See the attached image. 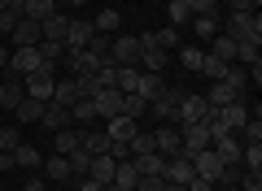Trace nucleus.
Wrapping results in <instances>:
<instances>
[{
	"mask_svg": "<svg viewBox=\"0 0 262 191\" xmlns=\"http://www.w3.org/2000/svg\"><path fill=\"white\" fill-rule=\"evenodd\" d=\"M22 100H27L22 78H18V74H5V83H0V109H18Z\"/></svg>",
	"mask_w": 262,
	"mask_h": 191,
	"instance_id": "9",
	"label": "nucleus"
},
{
	"mask_svg": "<svg viewBox=\"0 0 262 191\" xmlns=\"http://www.w3.org/2000/svg\"><path fill=\"white\" fill-rule=\"evenodd\" d=\"M188 191H214V182H210V178H192V182H188Z\"/></svg>",
	"mask_w": 262,
	"mask_h": 191,
	"instance_id": "53",
	"label": "nucleus"
},
{
	"mask_svg": "<svg viewBox=\"0 0 262 191\" xmlns=\"http://www.w3.org/2000/svg\"><path fill=\"white\" fill-rule=\"evenodd\" d=\"M162 191H188V187H179V182H162Z\"/></svg>",
	"mask_w": 262,
	"mask_h": 191,
	"instance_id": "57",
	"label": "nucleus"
},
{
	"mask_svg": "<svg viewBox=\"0 0 262 191\" xmlns=\"http://www.w3.org/2000/svg\"><path fill=\"white\" fill-rule=\"evenodd\" d=\"M241 165H249V174H262V144H245L241 148Z\"/></svg>",
	"mask_w": 262,
	"mask_h": 191,
	"instance_id": "36",
	"label": "nucleus"
},
{
	"mask_svg": "<svg viewBox=\"0 0 262 191\" xmlns=\"http://www.w3.org/2000/svg\"><path fill=\"white\" fill-rule=\"evenodd\" d=\"M79 191H114V187H105V182H92V178H79Z\"/></svg>",
	"mask_w": 262,
	"mask_h": 191,
	"instance_id": "52",
	"label": "nucleus"
},
{
	"mask_svg": "<svg viewBox=\"0 0 262 191\" xmlns=\"http://www.w3.org/2000/svg\"><path fill=\"white\" fill-rule=\"evenodd\" d=\"M162 91H166V78H162V74H149V70H140V83H136V96H144V100H158Z\"/></svg>",
	"mask_w": 262,
	"mask_h": 191,
	"instance_id": "14",
	"label": "nucleus"
},
{
	"mask_svg": "<svg viewBox=\"0 0 262 191\" xmlns=\"http://www.w3.org/2000/svg\"><path fill=\"white\" fill-rule=\"evenodd\" d=\"M136 130H140V122H136V118H122V113H118V118H110V130H105V135H110L114 144H127Z\"/></svg>",
	"mask_w": 262,
	"mask_h": 191,
	"instance_id": "17",
	"label": "nucleus"
},
{
	"mask_svg": "<svg viewBox=\"0 0 262 191\" xmlns=\"http://www.w3.org/2000/svg\"><path fill=\"white\" fill-rule=\"evenodd\" d=\"M136 83H140V65H118V78H114V87H118L122 96H131V91H136Z\"/></svg>",
	"mask_w": 262,
	"mask_h": 191,
	"instance_id": "25",
	"label": "nucleus"
},
{
	"mask_svg": "<svg viewBox=\"0 0 262 191\" xmlns=\"http://www.w3.org/2000/svg\"><path fill=\"white\" fill-rule=\"evenodd\" d=\"M22 87H27V96H35V100H53V87H57V78H53V65H39V70H31V74H22Z\"/></svg>",
	"mask_w": 262,
	"mask_h": 191,
	"instance_id": "2",
	"label": "nucleus"
},
{
	"mask_svg": "<svg viewBox=\"0 0 262 191\" xmlns=\"http://www.w3.org/2000/svg\"><path fill=\"white\" fill-rule=\"evenodd\" d=\"M136 191H162V178H153V174H140V178H136Z\"/></svg>",
	"mask_w": 262,
	"mask_h": 191,
	"instance_id": "46",
	"label": "nucleus"
},
{
	"mask_svg": "<svg viewBox=\"0 0 262 191\" xmlns=\"http://www.w3.org/2000/svg\"><path fill=\"white\" fill-rule=\"evenodd\" d=\"M140 61H144V70H149V74H162L170 65V57L162 52V48H140Z\"/></svg>",
	"mask_w": 262,
	"mask_h": 191,
	"instance_id": "26",
	"label": "nucleus"
},
{
	"mask_svg": "<svg viewBox=\"0 0 262 191\" xmlns=\"http://www.w3.org/2000/svg\"><path fill=\"white\" fill-rule=\"evenodd\" d=\"M232 13H258V5L253 0H232Z\"/></svg>",
	"mask_w": 262,
	"mask_h": 191,
	"instance_id": "51",
	"label": "nucleus"
},
{
	"mask_svg": "<svg viewBox=\"0 0 262 191\" xmlns=\"http://www.w3.org/2000/svg\"><path fill=\"white\" fill-rule=\"evenodd\" d=\"M13 113H18V122H39V118H44V100L27 96V100H22L18 109H13Z\"/></svg>",
	"mask_w": 262,
	"mask_h": 191,
	"instance_id": "30",
	"label": "nucleus"
},
{
	"mask_svg": "<svg viewBox=\"0 0 262 191\" xmlns=\"http://www.w3.org/2000/svg\"><path fill=\"white\" fill-rule=\"evenodd\" d=\"M22 191H44V178H27V187Z\"/></svg>",
	"mask_w": 262,
	"mask_h": 191,
	"instance_id": "56",
	"label": "nucleus"
},
{
	"mask_svg": "<svg viewBox=\"0 0 262 191\" xmlns=\"http://www.w3.org/2000/svg\"><path fill=\"white\" fill-rule=\"evenodd\" d=\"M210 113V104H206V96H192V91H184L179 96V109H175V122L184 126V122H201Z\"/></svg>",
	"mask_w": 262,
	"mask_h": 191,
	"instance_id": "3",
	"label": "nucleus"
},
{
	"mask_svg": "<svg viewBox=\"0 0 262 191\" xmlns=\"http://www.w3.org/2000/svg\"><path fill=\"white\" fill-rule=\"evenodd\" d=\"M114 165H118V161H114L110 152L92 156V170H88V178H92V182H105V187H110V182H114Z\"/></svg>",
	"mask_w": 262,
	"mask_h": 191,
	"instance_id": "20",
	"label": "nucleus"
},
{
	"mask_svg": "<svg viewBox=\"0 0 262 191\" xmlns=\"http://www.w3.org/2000/svg\"><path fill=\"white\" fill-rule=\"evenodd\" d=\"M44 65V57H39V44L35 48H13V57H9V74H31V70H39Z\"/></svg>",
	"mask_w": 262,
	"mask_h": 191,
	"instance_id": "6",
	"label": "nucleus"
},
{
	"mask_svg": "<svg viewBox=\"0 0 262 191\" xmlns=\"http://www.w3.org/2000/svg\"><path fill=\"white\" fill-rule=\"evenodd\" d=\"M0 9H9V0H0Z\"/></svg>",
	"mask_w": 262,
	"mask_h": 191,
	"instance_id": "59",
	"label": "nucleus"
},
{
	"mask_svg": "<svg viewBox=\"0 0 262 191\" xmlns=\"http://www.w3.org/2000/svg\"><path fill=\"white\" fill-rule=\"evenodd\" d=\"M118 26H122V13L118 9H101V13H96V22H92V31H101V35H114Z\"/></svg>",
	"mask_w": 262,
	"mask_h": 191,
	"instance_id": "27",
	"label": "nucleus"
},
{
	"mask_svg": "<svg viewBox=\"0 0 262 191\" xmlns=\"http://www.w3.org/2000/svg\"><path fill=\"white\" fill-rule=\"evenodd\" d=\"M70 5H83V0H70Z\"/></svg>",
	"mask_w": 262,
	"mask_h": 191,
	"instance_id": "60",
	"label": "nucleus"
},
{
	"mask_svg": "<svg viewBox=\"0 0 262 191\" xmlns=\"http://www.w3.org/2000/svg\"><path fill=\"white\" fill-rule=\"evenodd\" d=\"M0 170H18L13 165V152H0Z\"/></svg>",
	"mask_w": 262,
	"mask_h": 191,
	"instance_id": "55",
	"label": "nucleus"
},
{
	"mask_svg": "<svg viewBox=\"0 0 262 191\" xmlns=\"http://www.w3.org/2000/svg\"><path fill=\"white\" fill-rule=\"evenodd\" d=\"M18 144H22V130H9V126L0 130V152H13Z\"/></svg>",
	"mask_w": 262,
	"mask_h": 191,
	"instance_id": "45",
	"label": "nucleus"
},
{
	"mask_svg": "<svg viewBox=\"0 0 262 191\" xmlns=\"http://www.w3.org/2000/svg\"><path fill=\"white\" fill-rule=\"evenodd\" d=\"M66 161H70V174H75V178H88V170H92V152H88V148H75Z\"/></svg>",
	"mask_w": 262,
	"mask_h": 191,
	"instance_id": "28",
	"label": "nucleus"
},
{
	"mask_svg": "<svg viewBox=\"0 0 262 191\" xmlns=\"http://www.w3.org/2000/svg\"><path fill=\"white\" fill-rule=\"evenodd\" d=\"M241 187H245V191H262V174H249V170H245V174H241Z\"/></svg>",
	"mask_w": 262,
	"mask_h": 191,
	"instance_id": "48",
	"label": "nucleus"
},
{
	"mask_svg": "<svg viewBox=\"0 0 262 191\" xmlns=\"http://www.w3.org/2000/svg\"><path fill=\"white\" fill-rule=\"evenodd\" d=\"M70 122H75V126L96 122V104H92V100H75V104H70Z\"/></svg>",
	"mask_w": 262,
	"mask_h": 191,
	"instance_id": "33",
	"label": "nucleus"
},
{
	"mask_svg": "<svg viewBox=\"0 0 262 191\" xmlns=\"http://www.w3.org/2000/svg\"><path fill=\"white\" fill-rule=\"evenodd\" d=\"M88 39H92V22H70L66 26V52H79V48H88Z\"/></svg>",
	"mask_w": 262,
	"mask_h": 191,
	"instance_id": "12",
	"label": "nucleus"
},
{
	"mask_svg": "<svg viewBox=\"0 0 262 191\" xmlns=\"http://www.w3.org/2000/svg\"><path fill=\"white\" fill-rule=\"evenodd\" d=\"M179 96H184V91H175V87H166L158 96V100H149L153 104V113H158L162 122H175V109H179Z\"/></svg>",
	"mask_w": 262,
	"mask_h": 191,
	"instance_id": "13",
	"label": "nucleus"
},
{
	"mask_svg": "<svg viewBox=\"0 0 262 191\" xmlns=\"http://www.w3.org/2000/svg\"><path fill=\"white\" fill-rule=\"evenodd\" d=\"M39 57H44V65L61 61V57H66V44H53V39H39Z\"/></svg>",
	"mask_w": 262,
	"mask_h": 191,
	"instance_id": "40",
	"label": "nucleus"
},
{
	"mask_svg": "<svg viewBox=\"0 0 262 191\" xmlns=\"http://www.w3.org/2000/svg\"><path fill=\"white\" fill-rule=\"evenodd\" d=\"M179 61H184V70H201V61H206V52H201V48H192V44H188Z\"/></svg>",
	"mask_w": 262,
	"mask_h": 191,
	"instance_id": "44",
	"label": "nucleus"
},
{
	"mask_svg": "<svg viewBox=\"0 0 262 191\" xmlns=\"http://www.w3.org/2000/svg\"><path fill=\"white\" fill-rule=\"evenodd\" d=\"M66 26H70V18H66V13L57 9L53 18H44V22H39V35H44V39H53V44H61V39H66Z\"/></svg>",
	"mask_w": 262,
	"mask_h": 191,
	"instance_id": "18",
	"label": "nucleus"
},
{
	"mask_svg": "<svg viewBox=\"0 0 262 191\" xmlns=\"http://www.w3.org/2000/svg\"><path fill=\"white\" fill-rule=\"evenodd\" d=\"M153 148H158L162 156H175V152H179V126H162V130H153Z\"/></svg>",
	"mask_w": 262,
	"mask_h": 191,
	"instance_id": "19",
	"label": "nucleus"
},
{
	"mask_svg": "<svg viewBox=\"0 0 262 191\" xmlns=\"http://www.w3.org/2000/svg\"><path fill=\"white\" fill-rule=\"evenodd\" d=\"M201 74H210L214 83H223V74H227V61H219V57H206V61H201Z\"/></svg>",
	"mask_w": 262,
	"mask_h": 191,
	"instance_id": "41",
	"label": "nucleus"
},
{
	"mask_svg": "<svg viewBox=\"0 0 262 191\" xmlns=\"http://www.w3.org/2000/svg\"><path fill=\"white\" fill-rule=\"evenodd\" d=\"M219 182H227V187H236V182H241V170H236V165H223V170H219Z\"/></svg>",
	"mask_w": 262,
	"mask_h": 191,
	"instance_id": "47",
	"label": "nucleus"
},
{
	"mask_svg": "<svg viewBox=\"0 0 262 191\" xmlns=\"http://www.w3.org/2000/svg\"><path fill=\"white\" fill-rule=\"evenodd\" d=\"M83 148H88L92 156L110 152V135H105V130H83Z\"/></svg>",
	"mask_w": 262,
	"mask_h": 191,
	"instance_id": "32",
	"label": "nucleus"
},
{
	"mask_svg": "<svg viewBox=\"0 0 262 191\" xmlns=\"http://www.w3.org/2000/svg\"><path fill=\"white\" fill-rule=\"evenodd\" d=\"M110 61L136 65V61H140V39H131V35H118V39H110Z\"/></svg>",
	"mask_w": 262,
	"mask_h": 191,
	"instance_id": "7",
	"label": "nucleus"
},
{
	"mask_svg": "<svg viewBox=\"0 0 262 191\" xmlns=\"http://www.w3.org/2000/svg\"><path fill=\"white\" fill-rule=\"evenodd\" d=\"M66 61H70V70H75V78H83V74H96L101 70L105 61H110V57H96V52H88V48H79V52H66Z\"/></svg>",
	"mask_w": 262,
	"mask_h": 191,
	"instance_id": "8",
	"label": "nucleus"
},
{
	"mask_svg": "<svg viewBox=\"0 0 262 191\" xmlns=\"http://www.w3.org/2000/svg\"><path fill=\"white\" fill-rule=\"evenodd\" d=\"M214 5H219V0H188V9H192V13H214Z\"/></svg>",
	"mask_w": 262,
	"mask_h": 191,
	"instance_id": "50",
	"label": "nucleus"
},
{
	"mask_svg": "<svg viewBox=\"0 0 262 191\" xmlns=\"http://www.w3.org/2000/svg\"><path fill=\"white\" fill-rule=\"evenodd\" d=\"M53 148H57V156H70L75 148H83V130H53Z\"/></svg>",
	"mask_w": 262,
	"mask_h": 191,
	"instance_id": "15",
	"label": "nucleus"
},
{
	"mask_svg": "<svg viewBox=\"0 0 262 191\" xmlns=\"http://www.w3.org/2000/svg\"><path fill=\"white\" fill-rule=\"evenodd\" d=\"M210 57H219V61H236V39L232 35H214V52Z\"/></svg>",
	"mask_w": 262,
	"mask_h": 191,
	"instance_id": "37",
	"label": "nucleus"
},
{
	"mask_svg": "<svg viewBox=\"0 0 262 191\" xmlns=\"http://www.w3.org/2000/svg\"><path fill=\"white\" fill-rule=\"evenodd\" d=\"M188 26L196 31V39H214V35H219V18H214V13H192Z\"/></svg>",
	"mask_w": 262,
	"mask_h": 191,
	"instance_id": "23",
	"label": "nucleus"
},
{
	"mask_svg": "<svg viewBox=\"0 0 262 191\" xmlns=\"http://www.w3.org/2000/svg\"><path fill=\"white\" fill-rule=\"evenodd\" d=\"M75 100H79V91H75V78H61V83L53 87V100H48V104H61V109H70Z\"/></svg>",
	"mask_w": 262,
	"mask_h": 191,
	"instance_id": "24",
	"label": "nucleus"
},
{
	"mask_svg": "<svg viewBox=\"0 0 262 191\" xmlns=\"http://www.w3.org/2000/svg\"><path fill=\"white\" fill-rule=\"evenodd\" d=\"M245 91H236V87H227V83H214L210 87V96H206V104L210 109H223V104H232V100H241Z\"/></svg>",
	"mask_w": 262,
	"mask_h": 191,
	"instance_id": "21",
	"label": "nucleus"
},
{
	"mask_svg": "<svg viewBox=\"0 0 262 191\" xmlns=\"http://www.w3.org/2000/svg\"><path fill=\"white\" fill-rule=\"evenodd\" d=\"M5 61H9V52H5V48H0V70H5Z\"/></svg>",
	"mask_w": 262,
	"mask_h": 191,
	"instance_id": "58",
	"label": "nucleus"
},
{
	"mask_svg": "<svg viewBox=\"0 0 262 191\" xmlns=\"http://www.w3.org/2000/svg\"><path fill=\"white\" fill-rule=\"evenodd\" d=\"M223 35H232L236 44H262V18L258 13H232Z\"/></svg>",
	"mask_w": 262,
	"mask_h": 191,
	"instance_id": "1",
	"label": "nucleus"
},
{
	"mask_svg": "<svg viewBox=\"0 0 262 191\" xmlns=\"http://www.w3.org/2000/svg\"><path fill=\"white\" fill-rule=\"evenodd\" d=\"M188 161H192V170H196V178H210L219 187V170H223V161H219L214 156V148H201V152H192L188 156Z\"/></svg>",
	"mask_w": 262,
	"mask_h": 191,
	"instance_id": "4",
	"label": "nucleus"
},
{
	"mask_svg": "<svg viewBox=\"0 0 262 191\" xmlns=\"http://www.w3.org/2000/svg\"><path fill=\"white\" fill-rule=\"evenodd\" d=\"M127 148H131V156H144V152H158V148H153V130H136V135L127 139Z\"/></svg>",
	"mask_w": 262,
	"mask_h": 191,
	"instance_id": "31",
	"label": "nucleus"
},
{
	"mask_svg": "<svg viewBox=\"0 0 262 191\" xmlns=\"http://www.w3.org/2000/svg\"><path fill=\"white\" fill-rule=\"evenodd\" d=\"M188 22H192L188 0H170V26H188Z\"/></svg>",
	"mask_w": 262,
	"mask_h": 191,
	"instance_id": "39",
	"label": "nucleus"
},
{
	"mask_svg": "<svg viewBox=\"0 0 262 191\" xmlns=\"http://www.w3.org/2000/svg\"><path fill=\"white\" fill-rule=\"evenodd\" d=\"M44 178H53V182H61V178H70V161H66V156H48L44 161Z\"/></svg>",
	"mask_w": 262,
	"mask_h": 191,
	"instance_id": "29",
	"label": "nucleus"
},
{
	"mask_svg": "<svg viewBox=\"0 0 262 191\" xmlns=\"http://www.w3.org/2000/svg\"><path fill=\"white\" fill-rule=\"evenodd\" d=\"M153 44H158L162 52H170V48H179V31H175V26H162V31H153Z\"/></svg>",
	"mask_w": 262,
	"mask_h": 191,
	"instance_id": "38",
	"label": "nucleus"
},
{
	"mask_svg": "<svg viewBox=\"0 0 262 191\" xmlns=\"http://www.w3.org/2000/svg\"><path fill=\"white\" fill-rule=\"evenodd\" d=\"M219 122H223L227 130H241L245 122H249V109H245V96H241V100H232V104H223V109H219Z\"/></svg>",
	"mask_w": 262,
	"mask_h": 191,
	"instance_id": "11",
	"label": "nucleus"
},
{
	"mask_svg": "<svg viewBox=\"0 0 262 191\" xmlns=\"http://www.w3.org/2000/svg\"><path fill=\"white\" fill-rule=\"evenodd\" d=\"M92 104H96V118L110 122V118H118V113H122V91L118 87H101L92 96Z\"/></svg>",
	"mask_w": 262,
	"mask_h": 191,
	"instance_id": "5",
	"label": "nucleus"
},
{
	"mask_svg": "<svg viewBox=\"0 0 262 191\" xmlns=\"http://www.w3.org/2000/svg\"><path fill=\"white\" fill-rule=\"evenodd\" d=\"M44 130H66L70 126V109H61V104H44Z\"/></svg>",
	"mask_w": 262,
	"mask_h": 191,
	"instance_id": "22",
	"label": "nucleus"
},
{
	"mask_svg": "<svg viewBox=\"0 0 262 191\" xmlns=\"http://www.w3.org/2000/svg\"><path fill=\"white\" fill-rule=\"evenodd\" d=\"M9 13L13 18H27V0H9Z\"/></svg>",
	"mask_w": 262,
	"mask_h": 191,
	"instance_id": "54",
	"label": "nucleus"
},
{
	"mask_svg": "<svg viewBox=\"0 0 262 191\" xmlns=\"http://www.w3.org/2000/svg\"><path fill=\"white\" fill-rule=\"evenodd\" d=\"M144 109H149V100H144V96H136V91H131V96H122V118H136V122H140Z\"/></svg>",
	"mask_w": 262,
	"mask_h": 191,
	"instance_id": "34",
	"label": "nucleus"
},
{
	"mask_svg": "<svg viewBox=\"0 0 262 191\" xmlns=\"http://www.w3.org/2000/svg\"><path fill=\"white\" fill-rule=\"evenodd\" d=\"M131 165H136V174H153V178H162V174H166V156H162V152L131 156Z\"/></svg>",
	"mask_w": 262,
	"mask_h": 191,
	"instance_id": "16",
	"label": "nucleus"
},
{
	"mask_svg": "<svg viewBox=\"0 0 262 191\" xmlns=\"http://www.w3.org/2000/svg\"><path fill=\"white\" fill-rule=\"evenodd\" d=\"M13 26H18V18L9 9H0V35H13Z\"/></svg>",
	"mask_w": 262,
	"mask_h": 191,
	"instance_id": "49",
	"label": "nucleus"
},
{
	"mask_svg": "<svg viewBox=\"0 0 262 191\" xmlns=\"http://www.w3.org/2000/svg\"><path fill=\"white\" fill-rule=\"evenodd\" d=\"M13 165H39V152L31 144H18L13 148Z\"/></svg>",
	"mask_w": 262,
	"mask_h": 191,
	"instance_id": "42",
	"label": "nucleus"
},
{
	"mask_svg": "<svg viewBox=\"0 0 262 191\" xmlns=\"http://www.w3.org/2000/svg\"><path fill=\"white\" fill-rule=\"evenodd\" d=\"M88 52H96L105 61L110 57V35H101V31H92V39H88Z\"/></svg>",
	"mask_w": 262,
	"mask_h": 191,
	"instance_id": "43",
	"label": "nucleus"
},
{
	"mask_svg": "<svg viewBox=\"0 0 262 191\" xmlns=\"http://www.w3.org/2000/svg\"><path fill=\"white\" fill-rule=\"evenodd\" d=\"M53 13H57V0H27V18L44 22V18H53Z\"/></svg>",
	"mask_w": 262,
	"mask_h": 191,
	"instance_id": "35",
	"label": "nucleus"
},
{
	"mask_svg": "<svg viewBox=\"0 0 262 191\" xmlns=\"http://www.w3.org/2000/svg\"><path fill=\"white\" fill-rule=\"evenodd\" d=\"M39 22L35 18H18V26H13V48H35L39 44Z\"/></svg>",
	"mask_w": 262,
	"mask_h": 191,
	"instance_id": "10",
	"label": "nucleus"
}]
</instances>
